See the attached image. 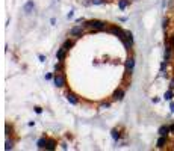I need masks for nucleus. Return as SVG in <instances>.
Returning <instances> with one entry per match:
<instances>
[{
  "label": "nucleus",
  "mask_w": 174,
  "mask_h": 151,
  "mask_svg": "<svg viewBox=\"0 0 174 151\" xmlns=\"http://www.w3.org/2000/svg\"><path fill=\"white\" fill-rule=\"evenodd\" d=\"M172 97H174V92H172V89H168V91L165 92V95H163V98H165L166 101H171V100H172Z\"/></svg>",
  "instance_id": "a211bd4d"
},
{
  "label": "nucleus",
  "mask_w": 174,
  "mask_h": 151,
  "mask_svg": "<svg viewBox=\"0 0 174 151\" xmlns=\"http://www.w3.org/2000/svg\"><path fill=\"white\" fill-rule=\"evenodd\" d=\"M67 53H68V52H67L64 47H59V49H58V52H56V59H58V61H61V62H64V61H65V58H67Z\"/></svg>",
  "instance_id": "6e6552de"
},
{
  "label": "nucleus",
  "mask_w": 174,
  "mask_h": 151,
  "mask_svg": "<svg viewBox=\"0 0 174 151\" xmlns=\"http://www.w3.org/2000/svg\"><path fill=\"white\" fill-rule=\"evenodd\" d=\"M73 17H74V11H70V12H68V15H67V18L70 20V18H73Z\"/></svg>",
  "instance_id": "a878e982"
},
{
  "label": "nucleus",
  "mask_w": 174,
  "mask_h": 151,
  "mask_svg": "<svg viewBox=\"0 0 174 151\" xmlns=\"http://www.w3.org/2000/svg\"><path fill=\"white\" fill-rule=\"evenodd\" d=\"M23 11L29 15V14H32L33 11H35V3H33V0H29V2L23 6Z\"/></svg>",
  "instance_id": "1a4fd4ad"
},
{
  "label": "nucleus",
  "mask_w": 174,
  "mask_h": 151,
  "mask_svg": "<svg viewBox=\"0 0 174 151\" xmlns=\"http://www.w3.org/2000/svg\"><path fill=\"white\" fill-rule=\"evenodd\" d=\"M12 148H14V140H12V139H6L5 149H6V151H9V149H12Z\"/></svg>",
  "instance_id": "6ab92c4d"
},
{
  "label": "nucleus",
  "mask_w": 174,
  "mask_h": 151,
  "mask_svg": "<svg viewBox=\"0 0 174 151\" xmlns=\"http://www.w3.org/2000/svg\"><path fill=\"white\" fill-rule=\"evenodd\" d=\"M133 70H135V58L130 56V58L126 61V74H127V76H132V74H133Z\"/></svg>",
  "instance_id": "423d86ee"
},
{
  "label": "nucleus",
  "mask_w": 174,
  "mask_h": 151,
  "mask_svg": "<svg viewBox=\"0 0 174 151\" xmlns=\"http://www.w3.org/2000/svg\"><path fill=\"white\" fill-rule=\"evenodd\" d=\"M169 133H174V124H169Z\"/></svg>",
  "instance_id": "c85d7f7f"
},
{
  "label": "nucleus",
  "mask_w": 174,
  "mask_h": 151,
  "mask_svg": "<svg viewBox=\"0 0 174 151\" xmlns=\"http://www.w3.org/2000/svg\"><path fill=\"white\" fill-rule=\"evenodd\" d=\"M62 47H64L67 52H70V50L74 47V39H70V38H68V39H67V41L62 44Z\"/></svg>",
  "instance_id": "ddd939ff"
},
{
  "label": "nucleus",
  "mask_w": 174,
  "mask_h": 151,
  "mask_svg": "<svg viewBox=\"0 0 174 151\" xmlns=\"http://www.w3.org/2000/svg\"><path fill=\"white\" fill-rule=\"evenodd\" d=\"M76 24H85V18L82 17V18H77L76 20Z\"/></svg>",
  "instance_id": "b1692460"
},
{
  "label": "nucleus",
  "mask_w": 174,
  "mask_h": 151,
  "mask_svg": "<svg viewBox=\"0 0 174 151\" xmlns=\"http://www.w3.org/2000/svg\"><path fill=\"white\" fill-rule=\"evenodd\" d=\"M85 29H90L93 33L94 32H102V30H108V23L102 21V20H90L85 21Z\"/></svg>",
  "instance_id": "f257e3e1"
},
{
  "label": "nucleus",
  "mask_w": 174,
  "mask_h": 151,
  "mask_svg": "<svg viewBox=\"0 0 174 151\" xmlns=\"http://www.w3.org/2000/svg\"><path fill=\"white\" fill-rule=\"evenodd\" d=\"M38 58H40V61H41V62H46V58H44V56H43V55H40V56H38Z\"/></svg>",
  "instance_id": "c756f323"
},
{
  "label": "nucleus",
  "mask_w": 174,
  "mask_h": 151,
  "mask_svg": "<svg viewBox=\"0 0 174 151\" xmlns=\"http://www.w3.org/2000/svg\"><path fill=\"white\" fill-rule=\"evenodd\" d=\"M124 95H126V91H124L123 88H118V89L114 91V94H112V100H114V101H121V100L124 98Z\"/></svg>",
  "instance_id": "0eeeda50"
},
{
  "label": "nucleus",
  "mask_w": 174,
  "mask_h": 151,
  "mask_svg": "<svg viewBox=\"0 0 174 151\" xmlns=\"http://www.w3.org/2000/svg\"><path fill=\"white\" fill-rule=\"evenodd\" d=\"M46 143H47V139H46V137H41V139H38V142H36V145H38L40 149H46Z\"/></svg>",
  "instance_id": "f3484780"
},
{
  "label": "nucleus",
  "mask_w": 174,
  "mask_h": 151,
  "mask_svg": "<svg viewBox=\"0 0 174 151\" xmlns=\"http://www.w3.org/2000/svg\"><path fill=\"white\" fill-rule=\"evenodd\" d=\"M168 23H169V21H168V18H163V21H162V27H163V30H165V32H166V29H168Z\"/></svg>",
  "instance_id": "4be33fe9"
},
{
  "label": "nucleus",
  "mask_w": 174,
  "mask_h": 151,
  "mask_svg": "<svg viewBox=\"0 0 174 151\" xmlns=\"http://www.w3.org/2000/svg\"><path fill=\"white\" fill-rule=\"evenodd\" d=\"M111 107V103L109 101H103L102 104H100V109H109Z\"/></svg>",
  "instance_id": "412c9836"
},
{
  "label": "nucleus",
  "mask_w": 174,
  "mask_h": 151,
  "mask_svg": "<svg viewBox=\"0 0 174 151\" xmlns=\"http://www.w3.org/2000/svg\"><path fill=\"white\" fill-rule=\"evenodd\" d=\"M56 148V142L55 140H52V139H47V143H46V149H50V151H53Z\"/></svg>",
  "instance_id": "dca6fc26"
},
{
  "label": "nucleus",
  "mask_w": 174,
  "mask_h": 151,
  "mask_svg": "<svg viewBox=\"0 0 174 151\" xmlns=\"http://www.w3.org/2000/svg\"><path fill=\"white\" fill-rule=\"evenodd\" d=\"M55 70H56V71H61V70H62V62H61V61H58V64L55 65Z\"/></svg>",
  "instance_id": "5701e85b"
},
{
  "label": "nucleus",
  "mask_w": 174,
  "mask_h": 151,
  "mask_svg": "<svg viewBox=\"0 0 174 151\" xmlns=\"http://www.w3.org/2000/svg\"><path fill=\"white\" fill-rule=\"evenodd\" d=\"M67 101H68L70 104H73V106H77V104H79V98H77L74 94H71V92L67 94Z\"/></svg>",
  "instance_id": "9d476101"
},
{
  "label": "nucleus",
  "mask_w": 174,
  "mask_h": 151,
  "mask_svg": "<svg viewBox=\"0 0 174 151\" xmlns=\"http://www.w3.org/2000/svg\"><path fill=\"white\" fill-rule=\"evenodd\" d=\"M6 134H8V136L11 134V127H9V125H6Z\"/></svg>",
  "instance_id": "cd10ccee"
},
{
  "label": "nucleus",
  "mask_w": 174,
  "mask_h": 151,
  "mask_svg": "<svg viewBox=\"0 0 174 151\" xmlns=\"http://www.w3.org/2000/svg\"><path fill=\"white\" fill-rule=\"evenodd\" d=\"M106 32H111V33H114L115 36H118L121 41L124 39V36H126V30H123L120 26H117V24H114V26H111V27H108V30Z\"/></svg>",
  "instance_id": "20e7f679"
},
{
  "label": "nucleus",
  "mask_w": 174,
  "mask_h": 151,
  "mask_svg": "<svg viewBox=\"0 0 174 151\" xmlns=\"http://www.w3.org/2000/svg\"><path fill=\"white\" fill-rule=\"evenodd\" d=\"M35 112H36V113H43V109H41L40 106H36V107H35Z\"/></svg>",
  "instance_id": "bb28decb"
},
{
  "label": "nucleus",
  "mask_w": 174,
  "mask_h": 151,
  "mask_svg": "<svg viewBox=\"0 0 174 151\" xmlns=\"http://www.w3.org/2000/svg\"><path fill=\"white\" fill-rule=\"evenodd\" d=\"M169 109H171V112L174 113V103H171V104H169Z\"/></svg>",
  "instance_id": "7c9ffc66"
},
{
  "label": "nucleus",
  "mask_w": 174,
  "mask_h": 151,
  "mask_svg": "<svg viewBox=\"0 0 174 151\" xmlns=\"http://www.w3.org/2000/svg\"><path fill=\"white\" fill-rule=\"evenodd\" d=\"M157 133H159V136H168V133H169V125H160L159 130H157Z\"/></svg>",
  "instance_id": "f8f14e48"
},
{
  "label": "nucleus",
  "mask_w": 174,
  "mask_h": 151,
  "mask_svg": "<svg viewBox=\"0 0 174 151\" xmlns=\"http://www.w3.org/2000/svg\"><path fill=\"white\" fill-rule=\"evenodd\" d=\"M130 2H132V0H118V8H120L121 11H124V9L130 5Z\"/></svg>",
  "instance_id": "2eb2a0df"
},
{
  "label": "nucleus",
  "mask_w": 174,
  "mask_h": 151,
  "mask_svg": "<svg viewBox=\"0 0 174 151\" xmlns=\"http://www.w3.org/2000/svg\"><path fill=\"white\" fill-rule=\"evenodd\" d=\"M121 42L124 44L126 50H127V52H130V50H132V47H133V33H132L130 30H126V36H124V39H123Z\"/></svg>",
  "instance_id": "39448f33"
},
{
  "label": "nucleus",
  "mask_w": 174,
  "mask_h": 151,
  "mask_svg": "<svg viewBox=\"0 0 174 151\" xmlns=\"http://www.w3.org/2000/svg\"><path fill=\"white\" fill-rule=\"evenodd\" d=\"M111 136H112L114 142H120V139H121V133L118 131V128H112L111 130Z\"/></svg>",
  "instance_id": "9b49d317"
},
{
  "label": "nucleus",
  "mask_w": 174,
  "mask_h": 151,
  "mask_svg": "<svg viewBox=\"0 0 174 151\" xmlns=\"http://www.w3.org/2000/svg\"><path fill=\"white\" fill-rule=\"evenodd\" d=\"M46 80H53V74H52V73H47V74H46Z\"/></svg>",
  "instance_id": "393cba45"
},
{
  "label": "nucleus",
  "mask_w": 174,
  "mask_h": 151,
  "mask_svg": "<svg viewBox=\"0 0 174 151\" xmlns=\"http://www.w3.org/2000/svg\"><path fill=\"white\" fill-rule=\"evenodd\" d=\"M70 36H73V38H82L83 35H85V26L83 24H76V26H73L71 29H70Z\"/></svg>",
  "instance_id": "f03ea898"
},
{
  "label": "nucleus",
  "mask_w": 174,
  "mask_h": 151,
  "mask_svg": "<svg viewBox=\"0 0 174 151\" xmlns=\"http://www.w3.org/2000/svg\"><path fill=\"white\" fill-rule=\"evenodd\" d=\"M166 142H168V139H166V136H160V137L157 139V142H156V145H157V148H163V146L166 145Z\"/></svg>",
  "instance_id": "4468645a"
},
{
  "label": "nucleus",
  "mask_w": 174,
  "mask_h": 151,
  "mask_svg": "<svg viewBox=\"0 0 174 151\" xmlns=\"http://www.w3.org/2000/svg\"><path fill=\"white\" fill-rule=\"evenodd\" d=\"M53 85L58 86V88H64L67 85V80H65V76L62 71H56L55 76H53Z\"/></svg>",
  "instance_id": "7ed1b4c3"
},
{
  "label": "nucleus",
  "mask_w": 174,
  "mask_h": 151,
  "mask_svg": "<svg viewBox=\"0 0 174 151\" xmlns=\"http://www.w3.org/2000/svg\"><path fill=\"white\" fill-rule=\"evenodd\" d=\"M108 0H91V5L94 6H100V5H106Z\"/></svg>",
  "instance_id": "aec40b11"
}]
</instances>
